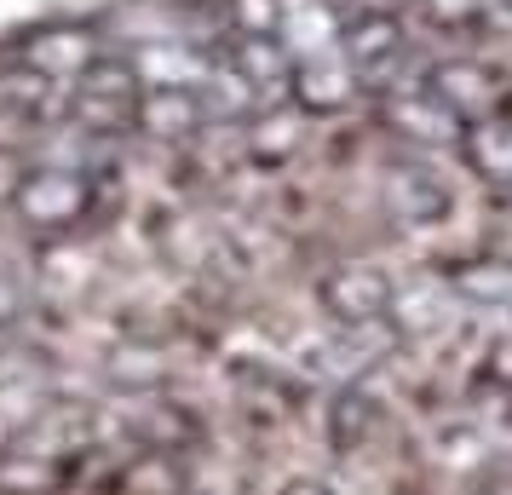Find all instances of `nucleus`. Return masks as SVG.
Returning a JSON list of instances; mask_svg holds the SVG:
<instances>
[{
  "label": "nucleus",
  "mask_w": 512,
  "mask_h": 495,
  "mask_svg": "<svg viewBox=\"0 0 512 495\" xmlns=\"http://www.w3.org/2000/svg\"><path fill=\"white\" fill-rule=\"evenodd\" d=\"M139 98H144V81L133 58H110V52L87 58L81 81H75V121L98 139H116L127 127H139Z\"/></svg>",
  "instance_id": "obj_1"
},
{
  "label": "nucleus",
  "mask_w": 512,
  "mask_h": 495,
  "mask_svg": "<svg viewBox=\"0 0 512 495\" xmlns=\"http://www.w3.org/2000/svg\"><path fill=\"white\" fill-rule=\"evenodd\" d=\"M35 369H41V363H35V352L12 346V340L0 346V386H24V380H35Z\"/></svg>",
  "instance_id": "obj_6"
},
{
  "label": "nucleus",
  "mask_w": 512,
  "mask_h": 495,
  "mask_svg": "<svg viewBox=\"0 0 512 495\" xmlns=\"http://www.w3.org/2000/svg\"><path fill=\"white\" fill-rule=\"evenodd\" d=\"M12 213L24 219L29 231L64 236V231H75V225L93 213V185L75 179V173H58V167H41V173H24V179H18V190H12Z\"/></svg>",
  "instance_id": "obj_2"
},
{
  "label": "nucleus",
  "mask_w": 512,
  "mask_h": 495,
  "mask_svg": "<svg viewBox=\"0 0 512 495\" xmlns=\"http://www.w3.org/2000/svg\"><path fill=\"white\" fill-rule=\"evenodd\" d=\"M104 495H190V484L173 455H133L127 467H116Z\"/></svg>",
  "instance_id": "obj_4"
},
{
  "label": "nucleus",
  "mask_w": 512,
  "mask_h": 495,
  "mask_svg": "<svg viewBox=\"0 0 512 495\" xmlns=\"http://www.w3.org/2000/svg\"><path fill=\"white\" fill-rule=\"evenodd\" d=\"M75 461H58L47 449H29L18 438L0 444V495H70Z\"/></svg>",
  "instance_id": "obj_3"
},
{
  "label": "nucleus",
  "mask_w": 512,
  "mask_h": 495,
  "mask_svg": "<svg viewBox=\"0 0 512 495\" xmlns=\"http://www.w3.org/2000/svg\"><path fill=\"white\" fill-rule=\"evenodd\" d=\"M35 121H41V110H24V104H0V150H18V144H29Z\"/></svg>",
  "instance_id": "obj_5"
}]
</instances>
